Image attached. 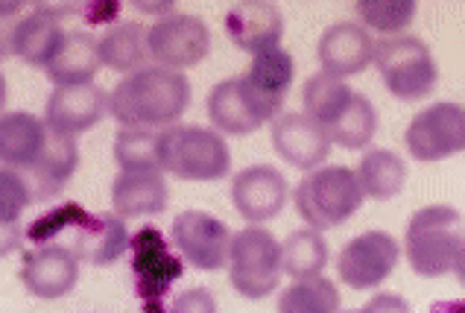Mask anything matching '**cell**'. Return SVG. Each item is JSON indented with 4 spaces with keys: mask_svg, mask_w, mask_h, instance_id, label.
Masks as SVG:
<instances>
[{
    "mask_svg": "<svg viewBox=\"0 0 465 313\" xmlns=\"http://www.w3.org/2000/svg\"><path fill=\"white\" fill-rule=\"evenodd\" d=\"M76 164H79L76 138L53 132L50 129V138H47V147L42 152V159H38L30 171L21 173V176L26 179V185H30L35 202H50V200H56L64 191V185L74 179Z\"/></svg>",
    "mask_w": 465,
    "mask_h": 313,
    "instance_id": "44dd1931",
    "label": "cell"
},
{
    "mask_svg": "<svg viewBox=\"0 0 465 313\" xmlns=\"http://www.w3.org/2000/svg\"><path fill=\"white\" fill-rule=\"evenodd\" d=\"M316 56L325 73L342 80V76H354L366 71L369 64L375 62V42H371L366 27L345 21V24H334V27L322 33Z\"/></svg>",
    "mask_w": 465,
    "mask_h": 313,
    "instance_id": "ac0fdd59",
    "label": "cell"
},
{
    "mask_svg": "<svg viewBox=\"0 0 465 313\" xmlns=\"http://www.w3.org/2000/svg\"><path fill=\"white\" fill-rule=\"evenodd\" d=\"M208 121L225 135H249L258 132L263 123H272V117L246 88L243 76H237V80H223L211 88Z\"/></svg>",
    "mask_w": 465,
    "mask_h": 313,
    "instance_id": "2e32d148",
    "label": "cell"
},
{
    "mask_svg": "<svg viewBox=\"0 0 465 313\" xmlns=\"http://www.w3.org/2000/svg\"><path fill=\"white\" fill-rule=\"evenodd\" d=\"M340 290L328 279H304L284 287L278 296V313H337Z\"/></svg>",
    "mask_w": 465,
    "mask_h": 313,
    "instance_id": "f546056e",
    "label": "cell"
},
{
    "mask_svg": "<svg viewBox=\"0 0 465 313\" xmlns=\"http://www.w3.org/2000/svg\"><path fill=\"white\" fill-rule=\"evenodd\" d=\"M167 313H217V302L205 287H193V290H184L176 302L170 305Z\"/></svg>",
    "mask_w": 465,
    "mask_h": 313,
    "instance_id": "d590c367",
    "label": "cell"
},
{
    "mask_svg": "<svg viewBox=\"0 0 465 313\" xmlns=\"http://www.w3.org/2000/svg\"><path fill=\"white\" fill-rule=\"evenodd\" d=\"M430 313H465V302H445V305H433Z\"/></svg>",
    "mask_w": 465,
    "mask_h": 313,
    "instance_id": "f35d334b",
    "label": "cell"
},
{
    "mask_svg": "<svg viewBox=\"0 0 465 313\" xmlns=\"http://www.w3.org/2000/svg\"><path fill=\"white\" fill-rule=\"evenodd\" d=\"M191 106V83L184 73L167 68H143L129 73L109 94V114L124 129H162L176 126Z\"/></svg>",
    "mask_w": 465,
    "mask_h": 313,
    "instance_id": "6da1fadb",
    "label": "cell"
},
{
    "mask_svg": "<svg viewBox=\"0 0 465 313\" xmlns=\"http://www.w3.org/2000/svg\"><path fill=\"white\" fill-rule=\"evenodd\" d=\"M366 313H410V305L404 302L401 296H392V293H381V296H371L369 302L363 305Z\"/></svg>",
    "mask_w": 465,
    "mask_h": 313,
    "instance_id": "8d00e7d4",
    "label": "cell"
},
{
    "mask_svg": "<svg viewBox=\"0 0 465 313\" xmlns=\"http://www.w3.org/2000/svg\"><path fill=\"white\" fill-rule=\"evenodd\" d=\"M407 150L416 161H442L465 150V109L433 103L407 126Z\"/></svg>",
    "mask_w": 465,
    "mask_h": 313,
    "instance_id": "9c48e42d",
    "label": "cell"
},
{
    "mask_svg": "<svg viewBox=\"0 0 465 313\" xmlns=\"http://www.w3.org/2000/svg\"><path fill=\"white\" fill-rule=\"evenodd\" d=\"M64 240H68V249L91 267L112 264L132 243L121 214H85Z\"/></svg>",
    "mask_w": 465,
    "mask_h": 313,
    "instance_id": "e0dca14e",
    "label": "cell"
},
{
    "mask_svg": "<svg viewBox=\"0 0 465 313\" xmlns=\"http://www.w3.org/2000/svg\"><path fill=\"white\" fill-rule=\"evenodd\" d=\"M225 35L246 54H267L282 44L284 15L275 4H234L225 12Z\"/></svg>",
    "mask_w": 465,
    "mask_h": 313,
    "instance_id": "ffe728a7",
    "label": "cell"
},
{
    "mask_svg": "<svg viewBox=\"0 0 465 313\" xmlns=\"http://www.w3.org/2000/svg\"><path fill=\"white\" fill-rule=\"evenodd\" d=\"M232 202L237 214L249 220L252 226L267 223L282 214L287 202V179L270 164L246 167L232 179Z\"/></svg>",
    "mask_w": 465,
    "mask_h": 313,
    "instance_id": "4fadbf2b",
    "label": "cell"
},
{
    "mask_svg": "<svg viewBox=\"0 0 465 313\" xmlns=\"http://www.w3.org/2000/svg\"><path fill=\"white\" fill-rule=\"evenodd\" d=\"M64 35L68 33L62 30V18H56L45 6H35L30 15H24L15 27L6 33V54L33 64V68L47 71L53 56L59 54Z\"/></svg>",
    "mask_w": 465,
    "mask_h": 313,
    "instance_id": "d6986e66",
    "label": "cell"
},
{
    "mask_svg": "<svg viewBox=\"0 0 465 313\" xmlns=\"http://www.w3.org/2000/svg\"><path fill=\"white\" fill-rule=\"evenodd\" d=\"M366 193L349 167H319L308 173L296 188V211L316 231L334 229L351 214L361 211Z\"/></svg>",
    "mask_w": 465,
    "mask_h": 313,
    "instance_id": "277c9868",
    "label": "cell"
},
{
    "mask_svg": "<svg viewBox=\"0 0 465 313\" xmlns=\"http://www.w3.org/2000/svg\"><path fill=\"white\" fill-rule=\"evenodd\" d=\"M173 243L179 255L199 272H217L229 267L234 234L229 226L205 211H182L173 220Z\"/></svg>",
    "mask_w": 465,
    "mask_h": 313,
    "instance_id": "ba28073f",
    "label": "cell"
},
{
    "mask_svg": "<svg viewBox=\"0 0 465 313\" xmlns=\"http://www.w3.org/2000/svg\"><path fill=\"white\" fill-rule=\"evenodd\" d=\"M375 64L390 94L404 103H416L433 94L436 80H440L430 47L413 35H395L378 42Z\"/></svg>",
    "mask_w": 465,
    "mask_h": 313,
    "instance_id": "8992f818",
    "label": "cell"
},
{
    "mask_svg": "<svg viewBox=\"0 0 465 313\" xmlns=\"http://www.w3.org/2000/svg\"><path fill=\"white\" fill-rule=\"evenodd\" d=\"M103 68L100 62V42L85 30H71L64 35L59 54L47 64V76L56 88L64 85H91L97 71Z\"/></svg>",
    "mask_w": 465,
    "mask_h": 313,
    "instance_id": "d4e9b609",
    "label": "cell"
},
{
    "mask_svg": "<svg viewBox=\"0 0 465 313\" xmlns=\"http://www.w3.org/2000/svg\"><path fill=\"white\" fill-rule=\"evenodd\" d=\"M272 147L287 164L299 167V171H316L319 164H325L334 141L311 114L293 112L272 123Z\"/></svg>",
    "mask_w": 465,
    "mask_h": 313,
    "instance_id": "5bb4252c",
    "label": "cell"
},
{
    "mask_svg": "<svg viewBox=\"0 0 465 313\" xmlns=\"http://www.w3.org/2000/svg\"><path fill=\"white\" fill-rule=\"evenodd\" d=\"M345 313H366V310L361 308V310H345Z\"/></svg>",
    "mask_w": 465,
    "mask_h": 313,
    "instance_id": "ab89813d",
    "label": "cell"
},
{
    "mask_svg": "<svg viewBox=\"0 0 465 313\" xmlns=\"http://www.w3.org/2000/svg\"><path fill=\"white\" fill-rule=\"evenodd\" d=\"M284 276L282 243L267 229L249 226L234 234L229 255V281L243 298H267Z\"/></svg>",
    "mask_w": 465,
    "mask_h": 313,
    "instance_id": "5b68a950",
    "label": "cell"
},
{
    "mask_svg": "<svg viewBox=\"0 0 465 313\" xmlns=\"http://www.w3.org/2000/svg\"><path fill=\"white\" fill-rule=\"evenodd\" d=\"M164 171H121L112 181V205L121 217H153L167 208Z\"/></svg>",
    "mask_w": 465,
    "mask_h": 313,
    "instance_id": "cb8c5ba5",
    "label": "cell"
},
{
    "mask_svg": "<svg viewBox=\"0 0 465 313\" xmlns=\"http://www.w3.org/2000/svg\"><path fill=\"white\" fill-rule=\"evenodd\" d=\"M88 211L83 205L76 202H68V205H59L47 211L45 217H38L35 223L24 231V238L30 243H38V246H56V240H64L71 234V229L83 220Z\"/></svg>",
    "mask_w": 465,
    "mask_h": 313,
    "instance_id": "836d02e7",
    "label": "cell"
},
{
    "mask_svg": "<svg viewBox=\"0 0 465 313\" xmlns=\"http://www.w3.org/2000/svg\"><path fill=\"white\" fill-rule=\"evenodd\" d=\"M454 276H457V281L465 287V243L460 246V252H457V260H454Z\"/></svg>",
    "mask_w": 465,
    "mask_h": 313,
    "instance_id": "74e56055",
    "label": "cell"
},
{
    "mask_svg": "<svg viewBox=\"0 0 465 313\" xmlns=\"http://www.w3.org/2000/svg\"><path fill=\"white\" fill-rule=\"evenodd\" d=\"M132 272H135V293L143 305V313H167L164 298L173 281L184 272V258H176L162 238V231L143 226L129 243Z\"/></svg>",
    "mask_w": 465,
    "mask_h": 313,
    "instance_id": "52a82bcc",
    "label": "cell"
},
{
    "mask_svg": "<svg viewBox=\"0 0 465 313\" xmlns=\"http://www.w3.org/2000/svg\"><path fill=\"white\" fill-rule=\"evenodd\" d=\"M354 9L366 27L378 33H401L416 18L413 0H361Z\"/></svg>",
    "mask_w": 465,
    "mask_h": 313,
    "instance_id": "d6a6232c",
    "label": "cell"
},
{
    "mask_svg": "<svg viewBox=\"0 0 465 313\" xmlns=\"http://www.w3.org/2000/svg\"><path fill=\"white\" fill-rule=\"evenodd\" d=\"M465 243V220L450 205H430L413 214L407 226V260L416 276L440 279L454 272L460 246Z\"/></svg>",
    "mask_w": 465,
    "mask_h": 313,
    "instance_id": "7a4b0ae2",
    "label": "cell"
},
{
    "mask_svg": "<svg viewBox=\"0 0 465 313\" xmlns=\"http://www.w3.org/2000/svg\"><path fill=\"white\" fill-rule=\"evenodd\" d=\"M328 243L316 229L293 231L282 243V258H284V272L293 281L304 279H319L322 269L328 267Z\"/></svg>",
    "mask_w": 465,
    "mask_h": 313,
    "instance_id": "f1b7e54d",
    "label": "cell"
},
{
    "mask_svg": "<svg viewBox=\"0 0 465 313\" xmlns=\"http://www.w3.org/2000/svg\"><path fill=\"white\" fill-rule=\"evenodd\" d=\"M162 171L184 181H217L232 171L225 138L208 126H170L158 132Z\"/></svg>",
    "mask_w": 465,
    "mask_h": 313,
    "instance_id": "3957f363",
    "label": "cell"
},
{
    "mask_svg": "<svg viewBox=\"0 0 465 313\" xmlns=\"http://www.w3.org/2000/svg\"><path fill=\"white\" fill-rule=\"evenodd\" d=\"M375 132H378V112L363 94H357L349 112L328 129L331 141L342 150H366Z\"/></svg>",
    "mask_w": 465,
    "mask_h": 313,
    "instance_id": "4dcf8cb0",
    "label": "cell"
},
{
    "mask_svg": "<svg viewBox=\"0 0 465 313\" xmlns=\"http://www.w3.org/2000/svg\"><path fill=\"white\" fill-rule=\"evenodd\" d=\"M398 258H401V246L392 234L366 231L342 246L337 272L351 290H375L395 272Z\"/></svg>",
    "mask_w": 465,
    "mask_h": 313,
    "instance_id": "30bf717a",
    "label": "cell"
},
{
    "mask_svg": "<svg viewBox=\"0 0 465 313\" xmlns=\"http://www.w3.org/2000/svg\"><path fill=\"white\" fill-rule=\"evenodd\" d=\"M47 138H50L47 121H38L35 114L26 112L6 114L4 123H0V159H4V167L15 173H26L42 159Z\"/></svg>",
    "mask_w": 465,
    "mask_h": 313,
    "instance_id": "603a6c76",
    "label": "cell"
},
{
    "mask_svg": "<svg viewBox=\"0 0 465 313\" xmlns=\"http://www.w3.org/2000/svg\"><path fill=\"white\" fill-rule=\"evenodd\" d=\"M293 80H296V64H293V56H290L284 47L258 54L255 59H252L249 71L243 73L246 88L255 94V100L261 103V106L267 109L272 123L278 121V109L284 106Z\"/></svg>",
    "mask_w": 465,
    "mask_h": 313,
    "instance_id": "7402d4cb",
    "label": "cell"
},
{
    "mask_svg": "<svg viewBox=\"0 0 465 313\" xmlns=\"http://www.w3.org/2000/svg\"><path fill=\"white\" fill-rule=\"evenodd\" d=\"M79 281V258L68 246H35L24 252L21 284L35 298H62Z\"/></svg>",
    "mask_w": 465,
    "mask_h": 313,
    "instance_id": "7c38bea8",
    "label": "cell"
},
{
    "mask_svg": "<svg viewBox=\"0 0 465 313\" xmlns=\"http://www.w3.org/2000/svg\"><path fill=\"white\" fill-rule=\"evenodd\" d=\"M153 59L150 30L138 21H124L100 38V62L117 73H138Z\"/></svg>",
    "mask_w": 465,
    "mask_h": 313,
    "instance_id": "484cf974",
    "label": "cell"
},
{
    "mask_svg": "<svg viewBox=\"0 0 465 313\" xmlns=\"http://www.w3.org/2000/svg\"><path fill=\"white\" fill-rule=\"evenodd\" d=\"M114 161L121 171H162L158 132L153 129H121L114 138Z\"/></svg>",
    "mask_w": 465,
    "mask_h": 313,
    "instance_id": "1f68e13d",
    "label": "cell"
},
{
    "mask_svg": "<svg viewBox=\"0 0 465 313\" xmlns=\"http://www.w3.org/2000/svg\"><path fill=\"white\" fill-rule=\"evenodd\" d=\"M354 91L345 85L337 76H331L325 71L313 73L304 83V114H311L319 126H325V132L334 126L340 117L349 112L354 103Z\"/></svg>",
    "mask_w": 465,
    "mask_h": 313,
    "instance_id": "83f0119b",
    "label": "cell"
},
{
    "mask_svg": "<svg viewBox=\"0 0 465 313\" xmlns=\"http://www.w3.org/2000/svg\"><path fill=\"white\" fill-rule=\"evenodd\" d=\"M354 173L366 197L378 202L398 197L407 181V167L401 161V155H395L392 150H369Z\"/></svg>",
    "mask_w": 465,
    "mask_h": 313,
    "instance_id": "4316f807",
    "label": "cell"
},
{
    "mask_svg": "<svg viewBox=\"0 0 465 313\" xmlns=\"http://www.w3.org/2000/svg\"><path fill=\"white\" fill-rule=\"evenodd\" d=\"M0 188H4V197H0V208H4V229H6V240L12 238V229L26 211V205L35 202L26 179L15 171L4 167V179H0Z\"/></svg>",
    "mask_w": 465,
    "mask_h": 313,
    "instance_id": "e575fe53",
    "label": "cell"
},
{
    "mask_svg": "<svg viewBox=\"0 0 465 313\" xmlns=\"http://www.w3.org/2000/svg\"><path fill=\"white\" fill-rule=\"evenodd\" d=\"M211 50V33L196 15H167L150 27V54L158 68L184 71L199 64Z\"/></svg>",
    "mask_w": 465,
    "mask_h": 313,
    "instance_id": "8fae6325",
    "label": "cell"
},
{
    "mask_svg": "<svg viewBox=\"0 0 465 313\" xmlns=\"http://www.w3.org/2000/svg\"><path fill=\"white\" fill-rule=\"evenodd\" d=\"M105 112H109V94L100 85H64L50 94L45 121L53 132L76 138L94 129Z\"/></svg>",
    "mask_w": 465,
    "mask_h": 313,
    "instance_id": "9a60e30c",
    "label": "cell"
}]
</instances>
